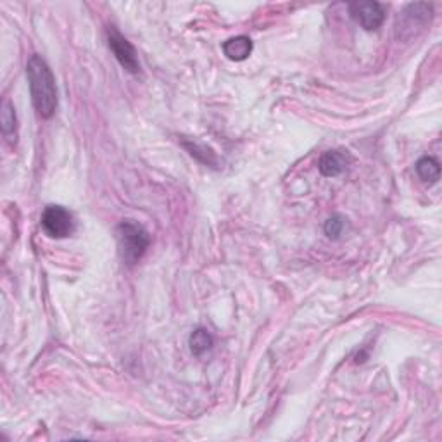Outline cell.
I'll use <instances>...</instances> for the list:
<instances>
[{
    "instance_id": "obj_11",
    "label": "cell",
    "mask_w": 442,
    "mask_h": 442,
    "mask_svg": "<svg viewBox=\"0 0 442 442\" xmlns=\"http://www.w3.org/2000/svg\"><path fill=\"white\" fill-rule=\"evenodd\" d=\"M213 335L209 333L206 328H195L192 332L190 339H188V346H190V351L195 354V356H201L206 351H209L213 347Z\"/></svg>"
},
{
    "instance_id": "obj_3",
    "label": "cell",
    "mask_w": 442,
    "mask_h": 442,
    "mask_svg": "<svg viewBox=\"0 0 442 442\" xmlns=\"http://www.w3.org/2000/svg\"><path fill=\"white\" fill-rule=\"evenodd\" d=\"M42 227L54 238L70 237L75 231V220L63 206H47L42 215Z\"/></svg>"
},
{
    "instance_id": "obj_1",
    "label": "cell",
    "mask_w": 442,
    "mask_h": 442,
    "mask_svg": "<svg viewBox=\"0 0 442 442\" xmlns=\"http://www.w3.org/2000/svg\"><path fill=\"white\" fill-rule=\"evenodd\" d=\"M26 75L35 109L42 118H50L57 109V89L49 64L38 54H33L28 61Z\"/></svg>"
},
{
    "instance_id": "obj_5",
    "label": "cell",
    "mask_w": 442,
    "mask_h": 442,
    "mask_svg": "<svg viewBox=\"0 0 442 442\" xmlns=\"http://www.w3.org/2000/svg\"><path fill=\"white\" fill-rule=\"evenodd\" d=\"M351 17L367 31L382 26L386 20V9L379 2H353L349 3Z\"/></svg>"
},
{
    "instance_id": "obj_12",
    "label": "cell",
    "mask_w": 442,
    "mask_h": 442,
    "mask_svg": "<svg viewBox=\"0 0 442 442\" xmlns=\"http://www.w3.org/2000/svg\"><path fill=\"white\" fill-rule=\"evenodd\" d=\"M344 227H346V218L340 215H333L325 221V234H327L328 238H339L340 234H342Z\"/></svg>"
},
{
    "instance_id": "obj_4",
    "label": "cell",
    "mask_w": 442,
    "mask_h": 442,
    "mask_svg": "<svg viewBox=\"0 0 442 442\" xmlns=\"http://www.w3.org/2000/svg\"><path fill=\"white\" fill-rule=\"evenodd\" d=\"M107 42H109V49L114 54V57L118 59V63L125 68L128 73L137 75L140 71V63L139 56H137V50L132 43L128 42L114 26H111L107 30Z\"/></svg>"
},
{
    "instance_id": "obj_9",
    "label": "cell",
    "mask_w": 442,
    "mask_h": 442,
    "mask_svg": "<svg viewBox=\"0 0 442 442\" xmlns=\"http://www.w3.org/2000/svg\"><path fill=\"white\" fill-rule=\"evenodd\" d=\"M183 147L190 152V155H194L197 161L204 162L208 166H216L218 165V158L213 152V148L206 147L204 144H199L195 140H183Z\"/></svg>"
},
{
    "instance_id": "obj_6",
    "label": "cell",
    "mask_w": 442,
    "mask_h": 442,
    "mask_svg": "<svg viewBox=\"0 0 442 442\" xmlns=\"http://www.w3.org/2000/svg\"><path fill=\"white\" fill-rule=\"evenodd\" d=\"M347 166V155L342 154L339 151H328L321 155L320 162H318V168L323 176L333 178V176H339L340 173L346 172Z\"/></svg>"
},
{
    "instance_id": "obj_8",
    "label": "cell",
    "mask_w": 442,
    "mask_h": 442,
    "mask_svg": "<svg viewBox=\"0 0 442 442\" xmlns=\"http://www.w3.org/2000/svg\"><path fill=\"white\" fill-rule=\"evenodd\" d=\"M2 133L10 146H14L17 140V121L14 107L10 106L9 100H3L2 107Z\"/></svg>"
},
{
    "instance_id": "obj_7",
    "label": "cell",
    "mask_w": 442,
    "mask_h": 442,
    "mask_svg": "<svg viewBox=\"0 0 442 442\" xmlns=\"http://www.w3.org/2000/svg\"><path fill=\"white\" fill-rule=\"evenodd\" d=\"M223 52L224 56L230 61H245L252 52V42L249 37H234L223 43Z\"/></svg>"
},
{
    "instance_id": "obj_2",
    "label": "cell",
    "mask_w": 442,
    "mask_h": 442,
    "mask_svg": "<svg viewBox=\"0 0 442 442\" xmlns=\"http://www.w3.org/2000/svg\"><path fill=\"white\" fill-rule=\"evenodd\" d=\"M119 256L126 264H135L142 259L151 244V235L142 224L133 220H126L116 228Z\"/></svg>"
},
{
    "instance_id": "obj_10",
    "label": "cell",
    "mask_w": 442,
    "mask_h": 442,
    "mask_svg": "<svg viewBox=\"0 0 442 442\" xmlns=\"http://www.w3.org/2000/svg\"><path fill=\"white\" fill-rule=\"evenodd\" d=\"M416 173L427 183H436L441 176V166L434 158H422L416 162Z\"/></svg>"
}]
</instances>
